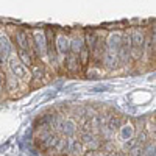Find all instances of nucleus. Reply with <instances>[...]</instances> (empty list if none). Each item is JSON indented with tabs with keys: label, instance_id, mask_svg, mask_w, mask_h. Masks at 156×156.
<instances>
[{
	"label": "nucleus",
	"instance_id": "14",
	"mask_svg": "<svg viewBox=\"0 0 156 156\" xmlns=\"http://www.w3.org/2000/svg\"><path fill=\"white\" fill-rule=\"evenodd\" d=\"M84 47V41L81 37H75L73 41H70V51L73 55H78L81 51V48Z\"/></svg>",
	"mask_w": 156,
	"mask_h": 156
},
{
	"label": "nucleus",
	"instance_id": "8",
	"mask_svg": "<svg viewBox=\"0 0 156 156\" xmlns=\"http://www.w3.org/2000/svg\"><path fill=\"white\" fill-rule=\"evenodd\" d=\"M56 48H58L59 53H62V55L69 53V51H70V41L64 34L58 36V39H56Z\"/></svg>",
	"mask_w": 156,
	"mask_h": 156
},
{
	"label": "nucleus",
	"instance_id": "16",
	"mask_svg": "<svg viewBox=\"0 0 156 156\" xmlns=\"http://www.w3.org/2000/svg\"><path fill=\"white\" fill-rule=\"evenodd\" d=\"M31 73L34 75V78H37V80H41V78H44V66L42 64H33L31 66Z\"/></svg>",
	"mask_w": 156,
	"mask_h": 156
},
{
	"label": "nucleus",
	"instance_id": "18",
	"mask_svg": "<svg viewBox=\"0 0 156 156\" xmlns=\"http://www.w3.org/2000/svg\"><path fill=\"white\" fill-rule=\"evenodd\" d=\"M5 87L6 90H9V92H12V90H16L17 89V83H16V76H8L5 78Z\"/></svg>",
	"mask_w": 156,
	"mask_h": 156
},
{
	"label": "nucleus",
	"instance_id": "5",
	"mask_svg": "<svg viewBox=\"0 0 156 156\" xmlns=\"http://www.w3.org/2000/svg\"><path fill=\"white\" fill-rule=\"evenodd\" d=\"M105 51H106V41L103 37H97L95 45L92 48V56L95 59V62L103 61V56H105Z\"/></svg>",
	"mask_w": 156,
	"mask_h": 156
},
{
	"label": "nucleus",
	"instance_id": "17",
	"mask_svg": "<svg viewBox=\"0 0 156 156\" xmlns=\"http://www.w3.org/2000/svg\"><path fill=\"white\" fill-rule=\"evenodd\" d=\"M81 150H83V147L78 140H69V151L72 154H80Z\"/></svg>",
	"mask_w": 156,
	"mask_h": 156
},
{
	"label": "nucleus",
	"instance_id": "9",
	"mask_svg": "<svg viewBox=\"0 0 156 156\" xmlns=\"http://www.w3.org/2000/svg\"><path fill=\"white\" fill-rule=\"evenodd\" d=\"M9 53H11V41L6 36H0V55H2L3 61L8 58Z\"/></svg>",
	"mask_w": 156,
	"mask_h": 156
},
{
	"label": "nucleus",
	"instance_id": "12",
	"mask_svg": "<svg viewBox=\"0 0 156 156\" xmlns=\"http://www.w3.org/2000/svg\"><path fill=\"white\" fill-rule=\"evenodd\" d=\"M78 56V62H80V66L83 67H87V64H89V58H90V51L86 48V45L81 48V51L76 55Z\"/></svg>",
	"mask_w": 156,
	"mask_h": 156
},
{
	"label": "nucleus",
	"instance_id": "3",
	"mask_svg": "<svg viewBox=\"0 0 156 156\" xmlns=\"http://www.w3.org/2000/svg\"><path fill=\"white\" fill-rule=\"evenodd\" d=\"M33 44H34V50L37 56H45L47 55V39L45 34L41 31H36L33 36Z\"/></svg>",
	"mask_w": 156,
	"mask_h": 156
},
{
	"label": "nucleus",
	"instance_id": "27",
	"mask_svg": "<svg viewBox=\"0 0 156 156\" xmlns=\"http://www.w3.org/2000/svg\"><path fill=\"white\" fill-rule=\"evenodd\" d=\"M147 156H154V145H150L147 148Z\"/></svg>",
	"mask_w": 156,
	"mask_h": 156
},
{
	"label": "nucleus",
	"instance_id": "19",
	"mask_svg": "<svg viewBox=\"0 0 156 156\" xmlns=\"http://www.w3.org/2000/svg\"><path fill=\"white\" fill-rule=\"evenodd\" d=\"M133 133H134V128L131 125H125L122 128V139H125V140L131 139L133 137Z\"/></svg>",
	"mask_w": 156,
	"mask_h": 156
},
{
	"label": "nucleus",
	"instance_id": "13",
	"mask_svg": "<svg viewBox=\"0 0 156 156\" xmlns=\"http://www.w3.org/2000/svg\"><path fill=\"white\" fill-rule=\"evenodd\" d=\"M75 128H76V125H75L73 120H64L62 125H61V129L66 136H72L75 133Z\"/></svg>",
	"mask_w": 156,
	"mask_h": 156
},
{
	"label": "nucleus",
	"instance_id": "25",
	"mask_svg": "<svg viewBox=\"0 0 156 156\" xmlns=\"http://www.w3.org/2000/svg\"><path fill=\"white\" fill-rule=\"evenodd\" d=\"M108 89V86H103V84H100V86H95L92 90L94 92H103V90H106Z\"/></svg>",
	"mask_w": 156,
	"mask_h": 156
},
{
	"label": "nucleus",
	"instance_id": "6",
	"mask_svg": "<svg viewBox=\"0 0 156 156\" xmlns=\"http://www.w3.org/2000/svg\"><path fill=\"white\" fill-rule=\"evenodd\" d=\"M14 41L16 44L19 45L20 50H28L30 48V37H28V33L23 31V30H17L14 33Z\"/></svg>",
	"mask_w": 156,
	"mask_h": 156
},
{
	"label": "nucleus",
	"instance_id": "24",
	"mask_svg": "<svg viewBox=\"0 0 156 156\" xmlns=\"http://www.w3.org/2000/svg\"><path fill=\"white\" fill-rule=\"evenodd\" d=\"M140 154H142V148H140V145H136L131 150V156H140Z\"/></svg>",
	"mask_w": 156,
	"mask_h": 156
},
{
	"label": "nucleus",
	"instance_id": "4",
	"mask_svg": "<svg viewBox=\"0 0 156 156\" xmlns=\"http://www.w3.org/2000/svg\"><path fill=\"white\" fill-rule=\"evenodd\" d=\"M8 64H9V69H11L12 76H16V78H27L28 70H27V67L22 66L20 61H17L16 58H11L8 61Z\"/></svg>",
	"mask_w": 156,
	"mask_h": 156
},
{
	"label": "nucleus",
	"instance_id": "23",
	"mask_svg": "<svg viewBox=\"0 0 156 156\" xmlns=\"http://www.w3.org/2000/svg\"><path fill=\"white\" fill-rule=\"evenodd\" d=\"M83 140L87 142V144L90 145V144H92V142L95 140V137H94L92 134H89V133H83Z\"/></svg>",
	"mask_w": 156,
	"mask_h": 156
},
{
	"label": "nucleus",
	"instance_id": "1",
	"mask_svg": "<svg viewBox=\"0 0 156 156\" xmlns=\"http://www.w3.org/2000/svg\"><path fill=\"white\" fill-rule=\"evenodd\" d=\"M131 37V50H129V56H131L134 61L140 59L142 53H144L145 48V36L140 30H134L133 34H129Z\"/></svg>",
	"mask_w": 156,
	"mask_h": 156
},
{
	"label": "nucleus",
	"instance_id": "22",
	"mask_svg": "<svg viewBox=\"0 0 156 156\" xmlns=\"http://www.w3.org/2000/svg\"><path fill=\"white\" fill-rule=\"evenodd\" d=\"M145 140H147V133L145 131H142L139 136H137V140H136V145H140V144H145Z\"/></svg>",
	"mask_w": 156,
	"mask_h": 156
},
{
	"label": "nucleus",
	"instance_id": "10",
	"mask_svg": "<svg viewBox=\"0 0 156 156\" xmlns=\"http://www.w3.org/2000/svg\"><path fill=\"white\" fill-rule=\"evenodd\" d=\"M78 66H80V62H78V56L73 55V53H67L66 55V67H67V70L69 72H76Z\"/></svg>",
	"mask_w": 156,
	"mask_h": 156
},
{
	"label": "nucleus",
	"instance_id": "11",
	"mask_svg": "<svg viewBox=\"0 0 156 156\" xmlns=\"http://www.w3.org/2000/svg\"><path fill=\"white\" fill-rule=\"evenodd\" d=\"M17 53H19V59H20V62H22L23 67H31V66H33V58H31V55H30L28 50H20V48H19Z\"/></svg>",
	"mask_w": 156,
	"mask_h": 156
},
{
	"label": "nucleus",
	"instance_id": "20",
	"mask_svg": "<svg viewBox=\"0 0 156 156\" xmlns=\"http://www.w3.org/2000/svg\"><path fill=\"white\" fill-rule=\"evenodd\" d=\"M55 148H56V150H58L59 153H64V151H69V140H67V139H59Z\"/></svg>",
	"mask_w": 156,
	"mask_h": 156
},
{
	"label": "nucleus",
	"instance_id": "2",
	"mask_svg": "<svg viewBox=\"0 0 156 156\" xmlns=\"http://www.w3.org/2000/svg\"><path fill=\"white\" fill-rule=\"evenodd\" d=\"M129 50H131V37H129V34H125L120 39V47H119V53H117V56H119V62L125 64L128 61Z\"/></svg>",
	"mask_w": 156,
	"mask_h": 156
},
{
	"label": "nucleus",
	"instance_id": "26",
	"mask_svg": "<svg viewBox=\"0 0 156 156\" xmlns=\"http://www.w3.org/2000/svg\"><path fill=\"white\" fill-rule=\"evenodd\" d=\"M3 87H5V76H3L2 72H0V92L3 90Z\"/></svg>",
	"mask_w": 156,
	"mask_h": 156
},
{
	"label": "nucleus",
	"instance_id": "7",
	"mask_svg": "<svg viewBox=\"0 0 156 156\" xmlns=\"http://www.w3.org/2000/svg\"><path fill=\"white\" fill-rule=\"evenodd\" d=\"M120 39L122 36L119 33H112L108 41H106V50L108 51H112V53H119V47H120Z\"/></svg>",
	"mask_w": 156,
	"mask_h": 156
},
{
	"label": "nucleus",
	"instance_id": "21",
	"mask_svg": "<svg viewBox=\"0 0 156 156\" xmlns=\"http://www.w3.org/2000/svg\"><path fill=\"white\" fill-rule=\"evenodd\" d=\"M108 128L111 129V131H114V129H117V128H120V119H119V117L112 115L111 119H109V125H108Z\"/></svg>",
	"mask_w": 156,
	"mask_h": 156
},
{
	"label": "nucleus",
	"instance_id": "15",
	"mask_svg": "<svg viewBox=\"0 0 156 156\" xmlns=\"http://www.w3.org/2000/svg\"><path fill=\"white\" fill-rule=\"evenodd\" d=\"M58 140H59V137H58L56 134H50V136L42 142V148H55L56 144H58Z\"/></svg>",
	"mask_w": 156,
	"mask_h": 156
}]
</instances>
